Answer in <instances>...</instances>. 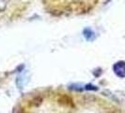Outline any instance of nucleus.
<instances>
[{
  "instance_id": "1",
  "label": "nucleus",
  "mask_w": 125,
  "mask_h": 113,
  "mask_svg": "<svg viewBox=\"0 0 125 113\" xmlns=\"http://www.w3.org/2000/svg\"><path fill=\"white\" fill-rule=\"evenodd\" d=\"M113 71L119 77H125V61H118L114 64Z\"/></svg>"
},
{
  "instance_id": "2",
  "label": "nucleus",
  "mask_w": 125,
  "mask_h": 113,
  "mask_svg": "<svg viewBox=\"0 0 125 113\" xmlns=\"http://www.w3.org/2000/svg\"><path fill=\"white\" fill-rule=\"evenodd\" d=\"M83 35H84V37L86 38V40L89 41V42L93 41L95 39V33L90 28H85L84 31H83Z\"/></svg>"
},
{
  "instance_id": "3",
  "label": "nucleus",
  "mask_w": 125,
  "mask_h": 113,
  "mask_svg": "<svg viewBox=\"0 0 125 113\" xmlns=\"http://www.w3.org/2000/svg\"><path fill=\"white\" fill-rule=\"evenodd\" d=\"M10 1V0H0V12H3L6 10Z\"/></svg>"
},
{
  "instance_id": "4",
  "label": "nucleus",
  "mask_w": 125,
  "mask_h": 113,
  "mask_svg": "<svg viewBox=\"0 0 125 113\" xmlns=\"http://www.w3.org/2000/svg\"><path fill=\"white\" fill-rule=\"evenodd\" d=\"M86 89H87V90H98V88L93 86V85H87V86H86Z\"/></svg>"
}]
</instances>
